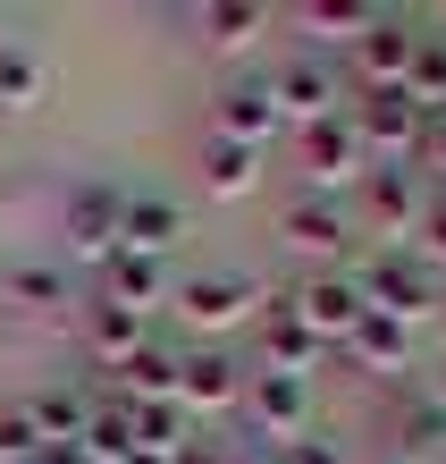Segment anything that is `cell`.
<instances>
[{
    "instance_id": "obj_24",
    "label": "cell",
    "mask_w": 446,
    "mask_h": 464,
    "mask_svg": "<svg viewBox=\"0 0 446 464\" xmlns=\"http://www.w3.org/2000/svg\"><path fill=\"white\" fill-rule=\"evenodd\" d=\"M43 93H51V68H43V51H25V43H0V111L25 119V111H43Z\"/></svg>"
},
{
    "instance_id": "obj_36",
    "label": "cell",
    "mask_w": 446,
    "mask_h": 464,
    "mask_svg": "<svg viewBox=\"0 0 446 464\" xmlns=\"http://www.w3.org/2000/svg\"><path fill=\"white\" fill-rule=\"evenodd\" d=\"M228 464H278V448H236Z\"/></svg>"
},
{
    "instance_id": "obj_35",
    "label": "cell",
    "mask_w": 446,
    "mask_h": 464,
    "mask_svg": "<svg viewBox=\"0 0 446 464\" xmlns=\"http://www.w3.org/2000/svg\"><path fill=\"white\" fill-rule=\"evenodd\" d=\"M34 464H93V456H85V440H43Z\"/></svg>"
},
{
    "instance_id": "obj_28",
    "label": "cell",
    "mask_w": 446,
    "mask_h": 464,
    "mask_svg": "<svg viewBox=\"0 0 446 464\" xmlns=\"http://www.w3.org/2000/svg\"><path fill=\"white\" fill-rule=\"evenodd\" d=\"M85 456H93V464H127V456H135V414H127L119 397H101V405H93V422H85Z\"/></svg>"
},
{
    "instance_id": "obj_2",
    "label": "cell",
    "mask_w": 446,
    "mask_h": 464,
    "mask_svg": "<svg viewBox=\"0 0 446 464\" xmlns=\"http://www.w3.org/2000/svg\"><path fill=\"white\" fill-rule=\"evenodd\" d=\"M422 211H430V186H422L413 160H371V169H362V220H371L379 254L422 237Z\"/></svg>"
},
{
    "instance_id": "obj_11",
    "label": "cell",
    "mask_w": 446,
    "mask_h": 464,
    "mask_svg": "<svg viewBox=\"0 0 446 464\" xmlns=\"http://www.w3.org/2000/svg\"><path fill=\"white\" fill-rule=\"evenodd\" d=\"M270 93H278V111H287V127L337 119V111H346V68L320 60V51H295L287 68H270Z\"/></svg>"
},
{
    "instance_id": "obj_23",
    "label": "cell",
    "mask_w": 446,
    "mask_h": 464,
    "mask_svg": "<svg viewBox=\"0 0 446 464\" xmlns=\"http://www.w3.org/2000/svg\"><path fill=\"white\" fill-rule=\"evenodd\" d=\"M194 25H203L211 51H228V60H236V51H253L270 34V9H261V0H211V9H194Z\"/></svg>"
},
{
    "instance_id": "obj_9",
    "label": "cell",
    "mask_w": 446,
    "mask_h": 464,
    "mask_svg": "<svg viewBox=\"0 0 446 464\" xmlns=\"http://www.w3.org/2000/svg\"><path fill=\"white\" fill-rule=\"evenodd\" d=\"M177 405H185L194 430L219 422V414H236L244 405V363L228 346H177Z\"/></svg>"
},
{
    "instance_id": "obj_31",
    "label": "cell",
    "mask_w": 446,
    "mask_h": 464,
    "mask_svg": "<svg viewBox=\"0 0 446 464\" xmlns=\"http://www.w3.org/2000/svg\"><path fill=\"white\" fill-rule=\"evenodd\" d=\"M404 254H413V262H422V270H430V279H438V270H446V195H430V211H422V237H413V245H404Z\"/></svg>"
},
{
    "instance_id": "obj_33",
    "label": "cell",
    "mask_w": 446,
    "mask_h": 464,
    "mask_svg": "<svg viewBox=\"0 0 446 464\" xmlns=\"http://www.w3.org/2000/svg\"><path fill=\"white\" fill-rule=\"evenodd\" d=\"M413 169L446 178V111H422V144H413Z\"/></svg>"
},
{
    "instance_id": "obj_8",
    "label": "cell",
    "mask_w": 446,
    "mask_h": 464,
    "mask_svg": "<svg viewBox=\"0 0 446 464\" xmlns=\"http://www.w3.org/2000/svg\"><path fill=\"white\" fill-rule=\"evenodd\" d=\"M413 43H422V17H413V9H379V17H371V34L346 51V85H354V93H387V85H404Z\"/></svg>"
},
{
    "instance_id": "obj_15",
    "label": "cell",
    "mask_w": 446,
    "mask_h": 464,
    "mask_svg": "<svg viewBox=\"0 0 446 464\" xmlns=\"http://www.w3.org/2000/svg\"><path fill=\"white\" fill-rule=\"evenodd\" d=\"M320 354H328V346L303 338V321L278 304V287H270V304H261V321H253V372H295V380H312Z\"/></svg>"
},
{
    "instance_id": "obj_10",
    "label": "cell",
    "mask_w": 446,
    "mask_h": 464,
    "mask_svg": "<svg viewBox=\"0 0 446 464\" xmlns=\"http://www.w3.org/2000/svg\"><path fill=\"white\" fill-rule=\"evenodd\" d=\"M127 195L135 186H109V178H85L76 195L60 203V237L76 262H109L119 254V228H127Z\"/></svg>"
},
{
    "instance_id": "obj_16",
    "label": "cell",
    "mask_w": 446,
    "mask_h": 464,
    "mask_svg": "<svg viewBox=\"0 0 446 464\" xmlns=\"http://www.w3.org/2000/svg\"><path fill=\"white\" fill-rule=\"evenodd\" d=\"M354 372H379V380H396L413 372V354H422V330H404V321H387V313H362L354 321V338L337 346Z\"/></svg>"
},
{
    "instance_id": "obj_7",
    "label": "cell",
    "mask_w": 446,
    "mask_h": 464,
    "mask_svg": "<svg viewBox=\"0 0 446 464\" xmlns=\"http://www.w3.org/2000/svg\"><path fill=\"white\" fill-rule=\"evenodd\" d=\"M244 440H261V448H287L312 430V380H295V372H244Z\"/></svg>"
},
{
    "instance_id": "obj_29",
    "label": "cell",
    "mask_w": 446,
    "mask_h": 464,
    "mask_svg": "<svg viewBox=\"0 0 446 464\" xmlns=\"http://www.w3.org/2000/svg\"><path fill=\"white\" fill-rule=\"evenodd\" d=\"M127 414H135V448H144V456H177V448L194 440V422H185L177 397H169V405H127Z\"/></svg>"
},
{
    "instance_id": "obj_14",
    "label": "cell",
    "mask_w": 446,
    "mask_h": 464,
    "mask_svg": "<svg viewBox=\"0 0 446 464\" xmlns=\"http://www.w3.org/2000/svg\"><path fill=\"white\" fill-rule=\"evenodd\" d=\"M0 295H9L17 313H34V321L85 313V295H76V270H68V262H9V270H0Z\"/></svg>"
},
{
    "instance_id": "obj_4",
    "label": "cell",
    "mask_w": 446,
    "mask_h": 464,
    "mask_svg": "<svg viewBox=\"0 0 446 464\" xmlns=\"http://www.w3.org/2000/svg\"><path fill=\"white\" fill-rule=\"evenodd\" d=\"M354 287H362V304H371V313L404 321V330H422V321L438 313V279H430V270L404 254V245H387V254H371V262L354 270Z\"/></svg>"
},
{
    "instance_id": "obj_19",
    "label": "cell",
    "mask_w": 446,
    "mask_h": 464,
    "mask_svg": "<svg viewBox=\"0 0 446 464\" xmlns=\"http://www.w3.org/2000/svg\"><path fill=\"white\" fill-rule=\"evenodd\" d=\"M371 0H303L295 25H303V51H320V60H337V51H354L362 34H371Z\"/></svg>"
},
{
    "instance_id": "obj_25",
    "label": "cell",
    "mask_w": 446,
    "mask_h": 464,
    "mask_svg": "<svg viewBox=\"0 0 446 464\" xmlns=\"http://www.w3.org/2000/svg\"><path fill=\"white\" fill-rule=\"evenodd\" d=\"M396 440H404L396 464H413V456H446V397H438V389H413V397L396 405Z\"/></svg>"
},
{
    "instance_id": "obj_27",
    "label": "cell",
    "mask_w": 446,
    "mask_h": 464,
    "mask_svg": "<svg viewBox=\"0 0 446 464\" xmlns=\"http://www.w3.org/2000/svg\"><path fill=\"white\" fill-rule=\"evenodd\" d=\"M404 93L422 102V111H446V25H422L413 68H404Z\"/></svg>"
},
{
    "instance_id": "obj_18",
    "label": "cell",
    "mask_w": 446,
    "mask_h": 464,
    "mask_svg": "<svg viewBox=\"0 0 446 464\" xmlns=\"http://www.w3.org/2000/svg\"><path fill=\"white\" fill-rule=\"evenodd\" d=\"M185 245V211L169 195H127V228H119V254H152V262H177Z\"/></svg>"
},
{
    "instance_id": "obj_32",
    "label": "cell",
    "mask_w": 446,
    "mask_h": 464,
    "mask_svg": "<svg viewBox=\"0 0 446 464\" xmlns=\"http://www.w3.org/2000/svg\"><path fill=\"white\" fill-rule=\"evenodd\" d=\"M278 464H354V456H346V440H328V430H303V440L278 448Z\"/></svg>"
},
{
    "instance_id": "obj_20",
    "label": "cell",
    "mask_w": 446,
    "mask_h": 464,
    "mask_svg": "<svg viewBox=\"0 0 446 464\" xmlns=\"http://www.w3.org/2000/svg\"><path fill=\"white\" fill-rule=\"evenodd\" d=\"M194 169H203V186H211L219 203H244V195H261V152H253V144H236V135H203Z\"/></svg>"
},
{
    "instance_id": "obj_22",
    "label": "cell",
    "mask_w": 446,
    "mask_h": 464,
    "mask_svg": "<svg viewBox=\"0 0 446 464\" xmlns=\"http://www.w3.org/2000/svg\"><path fill=\"white\" fill-rule=\"evenodd\" d=\"M76 321H85V346L101 354L109 372H119L135 346H152V313H127V304H109V295H93V304L76 313Z\"/></svg>"
},
{
    "instance_id": "obj_26",
    "label": "cell",
    "mask_w": 446,
    "mask_h": 464,
    "mask_svg": "<svg viewBox=\"0 0 446 464\" xmlns=\"http://www.w3.org/2000/svg\"><path fill=\"white\" fill-rule=\"evenodd\" d=\"M34 405V430L43 440H85V422H93V389H43V397H25Z\"/></svg>"
},
{
    "instance_id": "obj_37",
    "label": "cell",
    "mask_w": 446,
    "mask_h": 464,
    "mask_svg": "<svg viewBox=\"0 0 446 464\" xmlns=\"http://www.w3.org/2000/svg\"><path fill=\"white\" fill-rule=\"evenodd\" d=\"M127 464H177V456H144V448H135V456H127Z\"/></svg>"
},
{
    "instance_id": "obj_1",
    "label": "cell",
    "mask_w": 446,
    "mask_h": 464,
    "mask_svg": "<svg viewBox=\"0 0 446 464\" xmlns=\"http://www.w3.org/2000/svg\"><path fill=\"white\" fill-rule=\"evenodd\" d=\"M261 304H270V287L253 270H177V287H169V313L203 346H219L228 330H244V321H261Z\"/></svg>"
},
{
    "instance_id": "obj_38",
    "label": "cell",
    "mask_w": 446,
    "mask_h": 464,
    "mask_svg": "<svg viewBox=\"0 0 446 464\" xmlns=\"http://www.w3.org/2000/svg\"><path fill=\"white\" fill-rule=\"evenodd\" d=\"M438 397H446V380H438Z\"/></svg>"
},
{
    "instance_id": "obj_34",
    "label": "cell",
    "mask_w": 446,
    "mask_h": 464,
    "mask_svg": "<svg viewBox=\"0 0 446 464\" xmlns=\"http://www.w3.org/2000/svg\"><path fill=\"white\" fill-rule=\"evenodd\" d=\"M228 456H236V448H219V440H211V430H194V440L177 448V464H228Z\"/></svg>"
},
{
    "instance_id": "obj_5",
    "label": "cell",
    "mask_w": 446,
    "mask_h": 464,
    "mask_svg": "<svg viewBox=\"0 0 446 464\" xmlns=\"http://www.w3.org/2000/svg\"><path fill=\"white\" fill-rule=\"evenodd\" d=\"M295 160H303V195H337V203H346V186H362V169H371V152H362L346 111L295 127Z\"/></svg>"
},
{
    "instance_id": "obj_3",
    "label": "cell",
    "mask_w": 446,
    "mask_h": 464,
    "mask_svg": "<svg viewBox=\"0 0 446 464\" xmlns=\"http://www.w3.org/2000/svg\"><path fill=\"white\" fill-rule=\"evenodd\" d=\"M278 245H287L295 262H312V270H337L346 262V245H354V211L337 195H295L278 203Z\"/></svg>"
},
{
    "instance_id": "obj_21",
    "label": "cell",
    "mask_w": 446,
    "mask_h": 464,
    "mask_svg": "<svg viewBox=\"0 0 446 464\" xmlns=\"http://www.w3.org/2000/svg\"><path fill=\"white\" fill-rule=\"evenodd\" d=\"M109 397H119V405H169L177 397V346H135L127 354V363L119 372H109Z\"/></svg>"
},
{
    "instance_id": "obj_6",
    "label": "cell",
    "mask_w": 446,
    "mask_h": 464,
    "mask_svg": "<svg viewBox=\"0 0 446 464\" xmlns=\"http://www.w3.org/2000/svg\"><path fill=\"white\" fill-rule=\"evenodd\" d=\"M278 304L303 321V338H312V346H346L354 321L371 313V304H362V287H354V270H312V279L278 287Z\"/></svg>"
},
{
    "instance_id": "obj_30",
    "label": "cell",
    "mask_w": 446,
    "mask_h": 464,
    "mask_svg": "<svg viewBox=\"0 0 446 464\" xmlns=\"http://www.w3.org/2000/svg\"><path fill=\"white\" fill-rule=\"evenodd\" d=\"M43 456V430H34V405L9 397L0 405V464H34Z\"/></svg>"
},
{
    "instance_id": "obj_13",
    "label": "cell",
    "mask_w": 446,
    "mask_h": 464,
    "mask_svg": "<svg viewBox=\"0 0 446 464\" xmlns=\"http://www.w3.org/2000/svg\"><path fill=\"white\" fill-rule=\"evenodd\" d=\"M287 127V111H278V93H270V76H228L211 102V135H236V144H270V135Z\"/></svg>"
},
{
    "instance_id": "obj_12",
    "label": "cell",
    "mask_w": 446,
    "mask_h": 464,
    "mask_svg": "<svg viewBox=\"0 0 446 464\" xmlns=\"http://www.w3.org/2000/svg\"><path fill=\"white\" fill-rule=\"evenodd\" d=\"M346 119H354V135H362V152H371V160H413V144H422V102H413L404 85L354 93Z\"/></svg>"
},
{
    "instance_id": "obj_17",
    "label": "cell",
    "mask_w": 446,
    "mask_h": 464,
    "mask_svg": "<svg viewBox=\"0 0 446 464\" xmlns=\"http://www.w3.org/2000/svg\"><path fill=\"white\" fill-rule=\"evenodd\" d=\"M169 287H177V262H152V254H109L101 262V295L127 313H169Z\"/></svg>"
}]
</instances>
